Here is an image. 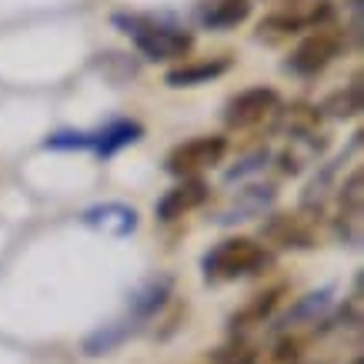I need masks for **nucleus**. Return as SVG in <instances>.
<instances>
[{"instance_id": "obj_15", "label": "nucleus", "mask_w": 364, "mask_h": 364, "mask_svg": "<svg viewBox=\"0 0 364 364\" xmlns=\"http://www.w3.org/2000/svg\"><path fill=\"white\" fill-rule=\"evenodd\" d=\"M214 361H218V364H254V351L244 341H237V344L221 348V351L214 354Z\"/></svg>"}, {"instance_id": "obj_7", "label": "nucleus", "mask_w": 364, "mask_h": 364, "mask_svg": "<svg viewBox=\"0 0 364 364\" xmlns=\"http://www.w3.org/2000/svg\"><path fill=\"white\" fill-rule=\"evenodd\" d=\"M261 234L277 247L304 251L314 244V218H308V214H271Z\"/></svg>"}, {"instance_id": "obj_10", "label": "nucleus", "mask_w": 364, "mask_h": 364, "mask_svg": "<svg viewBox=\"0 0 364 364\" xmlns=\"http://www.w3.org/2000/svg\"><path fill=\"white\" fill-rule=\"evenodd\" d=\"M231 70V57H210V60H191L184 67L167 70V87H200Z\"/></svg>"}, {"instance_id": "obj_3", "label": "nucleus", "mask_w": 364, "mask_h": 364, "mask_svg": "<svg viewBox=\"0 0 364 364\" xmlns=\"http://www.w3.org/2000/svg\"><path fill=\"white\" fill-rule=\"evenodd\" d=\"M114 23L121 27L131 44L141 50L147 60H177L194 47V37L181 31L174 23H164L157 17H144V14H114Z\"/></svg>"}, {"instance_id": "obj_11", "label": "nucleus", "mask_w": 364, "mask_h": 364, "mask_svg": "<svg viewBox=\"0 0 364 364\" xmlns=\"http://www.w3.org/2000/svg\"><path fill=\"white\" fill-rule=\"evenodd\" d=\"M281 294H284V284L267 287L264 294H254V298L231 318V328L234 331H244V328H254V324H264V321L274 314L277 304H281Z\"/></svg>"}, {"instance_id": "obj_14", "label": "nucleus", "mask_w": 364, "mask_h": 364, "mask_svg": "<svg viewBox=\"0 0 364 364\" xmlns=\"http://www.w3.org/2000/svg\"><path fill=\"white\" fill-rule=\"evenodd\" d=\"M301 354H304V338L298 334H287L267 351V364H298Z\"/></svg>"}, {"instance_id": "obj_13", "label": "nucleus", "mask_w": 364, "mask_h": 364, "mask_svg": "<svg viewBox=\"0 0 364 364\" xmlns=\"http://www.w3.org/2000/svg\"><path fill=\"white\" fill-rule=\"evenodd\" d=\"M361 104H364V100H361V77H354L344 90H338V94H331V97L324 100V114H328V117L344 121V117L361 114Z\"/></svg>"}, {"instance_id": "obj_8", "label": "nucleus", "mask_w": 364, "mask_h": 364, "mask_svg": "<svg viewBox=\"0 0 364 364\" xmlns=\"http://www.w3.org/2000/svg\"><path fill=\"white\" fill-rule=\"evenodd\" d=\"M210 198L208 184L200 181V177H188V181H181L177 188L164 191V198L157 200V218L161 221H177V218H184V214H191V210H198L204 200Z\"/></svg>"}, {"instance_id": "obj_9", "label": "nucleus", "mask_w": 364, "mask_h": 364, "mask_svg": "<svg viewBox=\"0 0 364 364\" xmlns=\"http://www.w3.org/2000/svg\"><path fill=\"white\" fill-rule=\"evenodd\" d=\"M84 224L107 234V237H127V234L137 231V210L111 200V204H97V208L84 210Z\"/></svg>"}, {"instance_id": "obj_6", "label": "nucleus", "mask_w": 364, "mask_h": 364, "mask_svg": "<svg viewBox=\"0 0 364 364\" xmlns=\"http://www.w3.org/2000/svg\"><path fill=\"white\" fill-rule=\"evenodd\" d=\"M277 90L271 87H247L241 90L237 97L228 100V111H224V121L234 131H247V127H257V124L271 121L277 114Z\"/></svg>"}, {"instance_id": "obj_12", "label": "nucleus", "mask_w": 364, "mask_h": 364, "mask_svg": "<svg viewBox=\"0 0 364 364\" xmlns=\"http://www.w3.org/2000/svg\"><path fill=\"white\" fill-rule=\"evenodd\" d=\"M247 14H251V0H218L200 14V23L210 31H228V27L247 21Z\"/></svg>"}, {"instance_id": "obj_1", "label": "nucleus", "mask_w": 364, "mask_h": 364, "mask_svg": "<svg viewBox=\"0 0 364 364\" xmlns=\"http://www.w3.org/2000/svg\"><path fill=\"white\" fill-rule=\"evenodd\" d=\"M264 267H271V254L254 237H224L200 257V271L208 284H231L241 277L261 274Z\"/></svg>"}, {"instance_id": "obj_4", "label": "nucleus", "mask_w": 364, "mask_h": 364, "mask_svg": "<svg viewBox=\"0 0 364 364\" xmlns=\"http://www.w3.org/2000/svg\"><path fill=\"white\" fill-rule=\"evenodd\" d=\"M228 154V137L221 134H204V137H191V141L177 144L174 151L167 154L164 167L167 174L174 177H198L200 171H208V167L221 164V157Z\"/></svg>"}, {"instance_id": "obj_5", "label": "nucleus", "mask_w": 364, "mask_h": 364, "mask_svg": "<svg viewBox=\"0 0 364 364\" xmlns=\"http://www.w3.org/2000/svg\"><path fill=\"white\" fill-rule=\"evenodd\" d=\"M341 47H344L341 31H334V27H314V33L304 37L301 47L291 54V64L287 67L294 74H301V77H314V74H321L334 57L341 54Z\"/></svg>"}, {"instance_id": "obj_2", "label": "nucleus", "mask_w": 364, "mask_h": 364, "mask_svg": "<svg viewBox=\"0 0 364 364\" xmlns=\"http://www.w3.org/2000/svg\"><path fill=\"white\" fill-rule=\"evenodd\" d=\"M167 291H171V281H167V277H161V281H151V284L144 287V291H137L121 318H114L111 324L97 328V331H94L87 341H84V354H90V358H97V354H111L117 344L127 341V338H131V334L141 328L144 321H147L157 308H161V304H164Z\"/></svg>"}]
</instances>
